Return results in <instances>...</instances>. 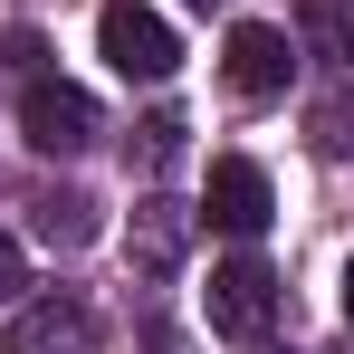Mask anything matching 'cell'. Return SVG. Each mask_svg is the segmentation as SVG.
<instances>
[{"instance_id":"30bf717a","label":"cell","mask_w":354,"mask_h":354,"mask_svg":"<svg viewBox=\"0 0 354 354\" xmlns=\"http://www.w3.org/2000/svg\"><path fill=\"white\" fill-rule=\"evenodd\" d=\"M306 134H316L326 163H354V86H326V96L306 106Z\"/></svg>"},{"instance_id":"52a82bcc","label":"cell","mask_w":354,"mask_h":354,"mask_svg":"<svg viewBox=\"0 0 354 354\" xmlns=\"http://www.w3.org/2000/svg\"><path fill=\"white\" fill-rule=\"evenodd\" d=\"M192 230H201V211H182V201H163V192L134 201V221H124V268L163 288L182 259H192Z\"/></svg>"},{"instance_id":"8fae6325","label":"cell","mask_w":354,"mask_h":354,"mask_svg":"<svg viewBox=\"0 0 354 354\" xmlns=\"http://www.w3.org/2000/svg\"><path fill=\"white\" fill-rule=\"evenodd\" d=\"M124 153H134L144 173H163V163L182 153V115H144V124H134V144H124Z\"/></svg>"},{"instance_id":"9a60e30c","label":"cell","mask_w":354,"mask_h":354,"mask_svg":"<svg viewBox=\"0 0 354 354\" xmlns=\"http://www.w3.org/2000/svg\"><path fill=\"white\" fill-rule=\"evenodd\" d=\"M345 316H354V268H345Z\"/></svg>"},{"instance_id":"2e32d148","label":"cell","mask_w":354,"mask_h":354,"mask_svg":"<svg viewBox=\"0 0 354 354\" xmlns=\"http://www.w3.org/2000/svg\"><path fill=\"white\" fill-rule=\"evenodd\" d=\"M182 10H221V0H182Z\"/></svg>"},{"instance_id":"6da1fadb","label":"cell","mask_w":354,"mask_h":354,"mask_svg":"<svg viewBox=\"0 0 354 354\" xmlns=\"http://www.w3.org/2000/svg\"><path fill=\"white\" fill-rule=\"evenodd\" d=\"M96 48H106V67L115 77H134V86H163L182 67V39L163 10H144V0H106L96 10Z\"/></svg>"},{"instance_id":"277c9868","label":"cell","mask_w":354,"mask_h":354,"mask_svg":"<svg viewBox=\"0 0 354 354\" xmlns=\"http://www.w3.org/2000/svg\"><path fill=\"white\" fill-rule=\"evenodd\" d=\"M10 354H106V335H96V306H86L77 288L29 297V306L10 316Z\"/></svg>"},{"instance_id":"5bb4252c","label":"cell","mask_w":354,"mask_h":354,"mask_svg":"<svg viewBox=\"0 0 354 354\" xmlns=\"http://www.w3.org/2000/svg\"><path fill=\"white\" fill-rule=\"evenodd\" d=\"M144 354H192V335H182V326H153V335H144Z\"/></svg>"},{"instance_id":"7a4b0ae2","label":"cell","mask_w":354,"mask_h":354,"mask_svg":"<svg viewBox=\"0 0 354 354\" xmlns=\"http://www.w3.org/2000/svg\"><path fill=\"white\" fill-rule=\"evenodd\" d=\"M201 306H211V335H230V345H259L268 326H278V306H288V288L268 278V259H221L211 268V288H201Z\"/></svg>"},{"instance_id":"8992f818","label":"cell","mask_w":354,"mask_h":354,"mask_svg":"<svg viewBox=\"0 0 354 354\" xmlns=\"http://www.w3.org/2000/svg\"><path fill=\"white\" fill-rule=\"evenodd\" d=\"M268 211H278L268 173H259L249 153H221V163H211V182H201V221H211L221 239H259V230H268Z\"/></svg>"},{"instance_id":"5b68a950","label":"cell","mask_w":354,"mask_h":354,"mask_svg":"<svg viewBox=\"0 0 354 354\" xmlns=\"http://www.w3.org/2000/svg\"><path fill=\"white\" fill-rule=\"evenodd\" d=\"M221 77H230V96H249V106L288 96V77H297L288 29H268V19H239L230 39H221Z\"/></svg>"},{"instance_id":"7c38bea8","label":"cell","mask_w":354,"mask_h":354,"mask_svg":"<svg viewBox=\"0 0 354 354\" xmlns=\"http://www.w3.org/2000/svg\"><path fill=\"white\" fill-rule=\"evenodd\" d=\"M48 48H39V39H0V77H19V86H29V77H48Z\"/></svg>"},{"instance_id":"3957f363","label":"cell","mask_w":354,"mask_h":354,"mask_svg":"<svg viewBox=\"0 0 354 354\" xmlns=\"http://www.w3.org/2000/svg\"><path fill=\"white\" fill-rule=\"evenodd\" d=\"M19 134H29V153H86L96 134H106V115H96V96L86 86H67V77H29L19 86Z\"/></svg>"},{"instance_id":"9c48e42d","label":"cell","mask_w":354,"mask_h":354,"mask_svg":"<svg viewBox=\"0 0 354 354\" xmlns=\"http://www.w3.org/2000/svg\"><path fill=\"white\" fill-rule=\"evenodd\" d=\"M297 29H306V48H316V58L354 67V0H297Z\"/></svg>"},{"instance_id":"e0dca14e","label":"cell","mask_w":354,"mask_h":354,"mask_svg":"<svg viewBox=\"0 0 354 354\" xmlns=\"http://www.w3.org/2000/svg\"><path fill=\"white\" fill-rule=\"evenodd\" d=\"M335 354H354V345H335Z\"/></svg>"},{"instance_id":"4fadbf2b","label":"cell","mask_w":354,"mask_h":354,"mask_svg":"<svg viewBox=\"0 0 354 354\" xmlns=\"http://www.w3.org/2000/svg\"><path fill=\"white\" fill-rule=\"evenodd\" d=\"M19 278H29V259H19V239L0 230V306H10V297H19Z\"/></svg>"},{"instance_id":"ba28073f","label":"cell","mask_w":354,"mask_h":354,"mask_svg":"<svg viewBox=\"0 0 354 354\" xmlns=\"http://www.w3.org/2000/svg\"><path fill=\"white\" fill-rule=\"evenodd\" d=\"M29 230L48 239V249H86L96 239V201L86 192H48V201H29Z\"/></svg>"}]
</instances>
